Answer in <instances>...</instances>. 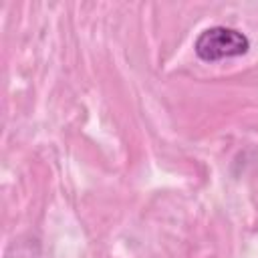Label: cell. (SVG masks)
Wrapping results in <instances>:
<instances>
[{
	"mask_svg": "<svg viewBox=\"0 0 258 258\" xmlns=\"http://www.w3.org/2000/svg\"><path fill=\"white\" fill-rule=\"evenodd\" d=\"M250 48V40L246 34H242L236 28L230 26H210L204 28L196 42L194 50L196 54L206 62H216L224 58H234L246 54Z\"/></svg>",
	"mask_w": 258,
	"mask_h": 258,
	"instance_id": "obj_1",
	"label": "cell"
}]
</instances>
